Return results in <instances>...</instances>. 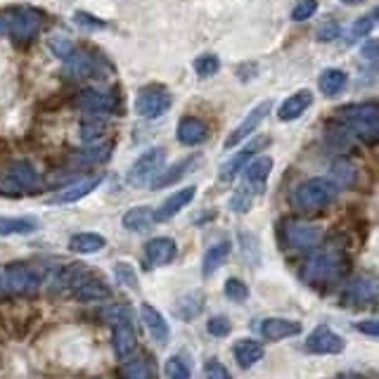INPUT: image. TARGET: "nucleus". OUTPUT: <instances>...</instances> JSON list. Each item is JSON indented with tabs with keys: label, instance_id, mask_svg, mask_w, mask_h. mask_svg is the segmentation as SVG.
<instances>
[{
	"label": "nucleus",
	"instance_id": "obj_55",
	"mask_svg": "<svg viewBox=\"0 0 379 379\" xmlns=\"http://www.w3.org/2000/svg\"><path fill=\"white\" fill-rule=\"evenodd\" d=\"M337 379H365L363 375H339Z\"/></svg>",
	"mask_w": 379,
	"mask_h": 379
},
{
	"label": "nucleus",
	"instance_id": "obj_54",
	"mask_svg": "<svg viewBox=\"0 0 379 379\" xmlns=\"http://www.w3.org/2000/svg\"><path fill=\"white\" fill-rule=\"evenodd\" d=\"M0 36H7V19L3 12H0Z\"/></svg>",
	"mask_w": 379,
	"mask_h": 379
},
{
	"label": "nucleus",
	"instance_id": "obj_30",
	"mask_svg": "<svg viewBox=\"0 0 379 379\" xmlns=\"http://www.w3.org/2000/svg\"><path fill=\"white\" fill-rule=\"evenodd\" d=\"M107 247V240L100 233H79L69 240L71 254H95Z\"/></svg>",
	"mask_w": 379,
	"mask_h": 379
},
{
	"label": "nucleus",
	"instance_id": "obj_33",
	"mask_svg": "<svg viewBox=\"0 0 379 379\" xmlns=\"http://www.w3.org/2000/svg\"><path fill=\"white\" fill-rule=\"evenodd\" d=\"M121 379H157V370L150 358H136L121 365Z\"/></svg>",
	"mask_w": 379,
	"mask_h": 379
},
{
	"label": "nucleus",
	"instance_id": "obj_37",
	"mask_svg": "<svg viewBox=\"0 0 379 379\" xmlns=\"http://www.w3.org/2000/svg\"><path fill=\"white\" fill-rule=\"evenodd\" d=\"M237 237H240L242 256L247 258V263H251V266L261 263V244H258V237L254 233H249V230H240Z\"/></svg>",
	"mask_w": 379,
	"mask_h": 379
},
{
	"label": "nucleus",
	"instance_id": "obj_5",
	"mask_svg": "<svg viewBox=\"0 0 379 379\" xmlns=\"http://www.w3.org/2000/svg\"><path fill=\"white\" fill-rule=\"evenodd\" d=\"M334 197H337V185L330 178H308L294 190L292 202L301 211H315L332 204Z\"/></svg>",
	"mask_w": 379,
	"mask_h": 379
},
{
	"label": "nucleus",
	"instance_id": "obj_18",
	"mask_svg": "<svg viewBox=\"0 0 379 379\" xmlns=\"http://www.w3.org/2000/svg\"><path fill=\"white\" fill-rule=\"evenodd\" d=\"M204 306H206V294H204V289H192V292H185L181 299L176 301L173 313H176L178 320L192 323L195 318L202 315Z\"/></svg>",
	"mask_w": 379,
	"mask_h": 379
},
{
	"label": "nucleus",
	"instance_id": "obj_27",
	"mask_svg": "<svg viewBox=\"0 0 379 379\" xmlns=\"http://www.w3.org/2000/svg\"><path fill=\"white\" fill-rule=\"evenodd\" d=\"M111 346H114L116 358H128L138 348V332L133 325L114 327V337H111Z\"/></svg>",
	"mask_w": 379,
	"mask_h": 379
},
{
	"label": "nucleus",
	"instance_id": "obj_25",
	"mask_svg": "<svg viewBox=\"0 0 379 379\" xmlns=\"http://www.w3.org/2000/svg\"><path fill=\"white\" fill-rule=\"evenodd\" d=\"M310 102H313V93L310 91H296L294 95H289V98L278 107V118L280 121H296V118H299L303 111L310 107Z\"/></svg>",
	"mask_w": 379,
	"mask_h": 379
},
{
	"label": "nucleus",
	"instance_id": "obj_39",
	"mask_svg": "<svg viewBox=\"0 0 379 379\" xmlns=\"http://www.w3.org/2000/svg\"><path fill=\"white\" fill-rule=\"evenodd\" d=\"M114 278H116V282L118 285H123V287H128V289H140V282H138V273H136V268H133L131 263H123V261H118V263H114Z\"/></svg>",
	"mask_w": 379,
	"mask_h": 379
},
{
	"label": "nucleus",
	"instance_id": "obj_19",
	"mask_svg": "<svg viewBox=\"0 0 379 379\" xmlns=\"http://www.w3.org/2000/svg\"><path fill=\"white\" fill-rule=\"evenodd\" d=\"M263 339L268 341H282V339H292L299 337L303 332V327L296 320H285V318H266V320L258 325Z\"/></svg>",
	"mask_w": 379,
	"mask_h": 379
},
{
	"label": "nucleus",
	"instance_id": "obj_22",
	"mask_svg": "<svg viewBox=\"0 0 379 379\" xmlns=\"http://www.w3.org/2000/svg\"><path fill=\"white\" fill-rule=\"evenodd\" d=\"M199 161H202V157H199V154H195V157H185V159H181L178 163H173V166H168L166 171H161V173L154 176L152 183H150V188H152V190L168 188V185H173V183L181 181V178L188 173L190 168H195Z\"/></svg>",
	"mask_w": 379,
	"mask_h": 379
},
{
	"label": "nucleus",
	"instance_id": "obj_11",
	"mask_svg": "<svg viewBox=\"0 0 379 379\" xmlns=\"http://www.w3.org/2000/svg\"><path fill=\"white\" fill-rule=\"evenodd\" d=\"M308 353L313 355H339L344 353L346 348V341L339 337L337 332L332 330V327L327 325H318L313 332L306 337V344H303Z\"/></svg>",
	"mask_w": 379,
	"mask_h": 379
},
{
	"label": "nucleus",
	"instance_id": "obj_2",
	"mask_svg": "<svg viewBox=\"0 0 379 379\" xmlns=\"http://www.w3.org/2000/svg\"><path fill=\"white\" fill-rule=\"evenodd\" d=\"M346 271V254L337 247H325L306 258L301 268V280L308 285H327Z\"/></svg>",
	"mask_w": 379,
	"mask_h": 379
},
{
	"label": "nucleus",
	"instance_id": "obj_53",
	"mask_svg": "<svg viewBox=\"0 0 379 379\" xmlns=\"http://www.w3.org/2000/svg\"><path fill=\"white\" fill-rule=\"evenodd\" d=\"M360 55L370 59V62H377V41H365L360 48Z\"/></svg>",
	"mask_w": 379,
	"mask_h": 379
},
{
	"label": "nucleus",
	"instance_id": "obj_36",
	"mask_svg": "<svg viewBox=\"0 0 379 379\" xmlns=\"http://www.w3.org/2000/svg\"><path fill=\"white\" fill-rule=\"evenodd\" d=\"M66 69H69V74L74 79H84V76H91V74H95L98 64H95V59L91 55L79 53V50H76V53L66 59Z\"/></svg>",
	"mask_w": 379,
	"mask_h": 379
},
{
	"label": "nucleus",
	"instance_id": "obj_13",
	"mask_svg": "<svg viewBox=\"0 0 379 379\" xmlns=\"http://www.w3.org/2000/svg\"><path fill=\"white\" fill-rule=\"evenodd\" d=\"M268 143H271V138H268V136L251 138V140H249V145H244L242 150L235 154V157H230L226 163H223L221 171H218V178H221L223 183H230V181H233V178H235L237 173H240V171H242L244 166H247V163H249L251 159H254L256 154L261 152Z\"/></svg>",
	"mask_w": 379,
	"mask_h": 379
},
{
	"label": "nucleus",
	"instance_id": "obj_45",
	"mask_svg": "<svg viewBox=\"0 0 379 379\" xmlns=\"http://www.w3.org/2000/svg\"><path fill=\"white\" fill-rule=\"evenodd\" d=\"M74 21H76L79 26L84 29H91V31H102V29H107V21L100 19V17H93L91 12H74Z\"/></svg>",
	"mask_w": 379,
	"mask_h": 379
},
{
	"label": "nucleus",
	"instance_id": "obj_49",
	"mask_svg": "<svg viewBox=\"0 0 379 379\" xmlns=\"http://www.w3.org/2000/svg\"><path fill=\"white\" fill-rule=\"evenodd\" d=\"M204 377L206 379H233L228 373V368L221 360H206L204 365Z\"/></svg>",
	"mask_w": 379,
	"mask_h": 379
},
{
	"label": "nucleus",
	"instance_id": "obj_3",
	"mask_svg": "<svg viewBox=\"0 0 379 379\" xmlns=\"http://www.w3.org/2000/svg\"><path fill=\"white\" fill-rule=\"evenodd\" d=\"M339 121L346 126L348 133L358 136L368 143H375L379 133V107L377 102H363V105H348L337 111Z\"/></svg>",
	"mask_w": 379,
	"mask_h": 379
},
{
	"label": "nucleus",
	"instance_id": "obj_42",
	"mask_svg": "<svg viewBox=\"0 0 379 379\" xmlns=\"http://www.w3.org/2000/svg\"><path fill=\"white\" fill-rule=\"evenodd\" d=\"M206 332H209L211 337L223 339L233 332V323H230L228 315H211L209 320H206Z\"/></svg>",
	"mask_w": 379,
	"mask_h": 379
},
{
	"label": "nucleus",
	"instance_id": "obj_23",
	"mask_svg": "<svg viewBox=\"0 0 379 379\" xmlns=\"http://www.w3.org/2000/svg\"><path fill=\"white\" fill-rule=\"evenodd\" d=\"M140 318H143L150 337L157 341L159 346L166 344L168 341V323H166V318H163L159 310L152 306V303H143V306H140Z\"/></svg>",
	"mask_w": 379,
	"mask_h": 379
},
{
	"label": "nucleus",
	"instance_id": "obj_1",
	"mask_svg": "<svg viewBox=\"0 0 379 379\" xmlns=\"http://www.w3.org/2000/svg\"><path fill=\"white\" fill-rule=\"evenodd\" d=\"M59 285L66 287L69 292L81 301H105L111 296V289L105 280L100 278V273H93L91 268L81 263L66 266L59 273Z\"/></svg>",
	"mask_w": 379,
	"mask_h": 379
},
{
	"label": "nucleus",
	"instance_id": "obj_9",
	"mask_svg": "<svg viewBox=\"0 0 379 379\" xmlns=\"http://www.w3.org/2000/svg\"><path fill=\"white\" fill-rule=\"evenodd\" d=\"M171 93L161 86H145L136 95V111L143 118H159L171 109Z\"/></svg>",
	"mask_w": 379,
	"mask_h": 379
},
{
	"label": "nucleus",
	"instance_id": "obj_26",
	"mask_svg": "<svg viewBox=\"0 0 379 379\" xmlns=\"http://www.w3.org/2000/svg\"><path fill=\"white\" fill-rule=\"evenodd\" d=\"M273 173V159L271 157H256L244 168V183L251 185L254 190L261 192L268 183V176Z\"/></svg>",
	"mask_w": 379,
	"mask_h": 379
},
{
	"label": "nucleus",
	"instance_id": "obj_17",
	"mask_svg": "<svg viewBox=\"0 0 379 379\" xmlns=\"http://www.w3.org/2000/svg\"><path fill=\"white\" fill-rule=\"evenodd\" d=\"M178 256V247L171 237H154L145 244V258L147 263L159 268V266H168L173 263Z\"/></svg>",
	"mask_w": 379,
	"mask_h": 379
},
{
	"label": "nucleus",
	"instance_id": "obj_31",
	"mask_svg": "<svg viewBox=\"0 0 379 379\" xmlns=\"http://www.w3.org/2000/svg\"><path fill=\"white\" fill-rule=\"evenodd\" d=\"M154 223V211L150 206H133L123 213L121 218V226L126 230H131V233H143Z\"/></svg>",
	"mask_w": 379,
	"mask_h": 379
},
{
	"label": "nucleus",
	"instance_id": "obj_16",
	"mask_svg": "<svg viewBox=\"0 0 379 379\" xmlns=\"http://www.w3.org/2000/svg\"><path fill=\"white\" fill-rule=\"evenodd\" d=\"M102 183V176H86V178H79L76 183L69 185V188L59 190L57 195L50 199V204H74L79 202V199H84L91 195L93 190H98Z\"/></svg>",
	"mask_w": 379,
	"mask_h": 379
},
{
	"label": "nucleus",
	"instance_id": "obj_15",
	"mask_svg": "<svg viewBox=\"0 0 379 379\" xmlns=\"http://www.w3.org/2000/svg\"><path fill=\"white\" fill-rule=\"evenodd\" d=\"M377 299V282L373 278H358L353 282H348V287L344 289V303L346 306H370Z\"/></svg>",
	"mask_w": 379,
	"mask_h": 379
},
{
	"label": "nucleus",
	"instance_id": "obj_35",
	"mask_svg": "<svg viewBox=\"0 0 379 379\" xmlns=\"http://www.w3.org/2000/svg\"><path fill=\"white\" fill-rule=\"evenodd\" d=\"M330 181L337 185V188H348V185L355 183V176H358V171L348 159H337L332 163V171H330Z\"/></svg>",
	"mask_w": 379,
	"mask_h": 379
},
{
	"label": "nucleus",
	"instance_id": "obj_7",
	"mask_svg": "<svg viewBox=\"0 0 379 379\" xmlns=\"http://www.w3.org/2000/svg\"><path fill=\"white\" fill-rule=\"evenodd\" d=\"M39 185V173L29 161H14L10 163L3 176H0V195L5 197H21L26 192L36 190Z\"/></svg>",
	"mask_w": 379,
	"mask_h": 379
},
{
	"label": "nucleus",
	"instance_id": "obj_14",
	"mask_svg": "<svg viewBox=\"0 0 379 379\" xmlns=\"http://www.w3.org/2000/svg\"><path fill=\"white\" fill-rule=\"evenodd\" d=\"M197 195V188L195 185H188V188L173 192L168 199H163L159 204V209L154 211V223H166V221H173V216H178L185 206H188L192 199Z\"/></svg>",
	"mask_w": 379,
	"mask_h": 379
},
{
	"label": "nucleus",
	"instance_id": "obj_6",
	"mask_svg": "<svg viewBox=\"0 0 379 379\" xmlns=\"http://www.w3.org/2000/svg\"><path fill=\"white\" fill-rule=\"evenodd\" d=\"M5 19H7V36L17 43H29L36 39V34L41 31L43 26V12L36 10V7H10L5 10Z\"/></svg>",
	"mask_w": 379,
	"mask_h": 379
},
{
	"label": "nucleus",
	"instance_id": "obj_51",
	"mask_svg": "<svg viewBox=\"0 0 379 379\" xmlns=\"http://www.w3.org/2000/svg\"><path fill=\"white\" fill-rule=\"evenodd\" d=\"M109 154H111V143H102L98 147H93V150H88L84 157H86V161L95 163V161H107Z\"/></svg>",
	"mask_w": 379,
	"mask_h": 379
},
{
	"label": "nucleus",
	"instance_id": "obj_44",
	"mask_svg": "<svg viewBox=\"0 0 379 379\" xmlns=\"http://www.w3.org/2000/svg\"><path fill=\"white\" fill-rule=\"evenodd\" d=\"M48 46H50V50H53V53L59 59H62V62H66V59L76 53V46H74V43L66 39V36H53V39L48 41Z\"/></svg>",
	"mask_w": 379,
	"mask_h": 379
},
{
	"label": "nucleus",
	"instance_id": "obj_56",
	"mask_svg": "<svg viewBox=\"0 0 379 379\" xmlns=\"http://www.w3.org/2000/svg\"><path fill=\"white\" fill-rule=\"evenodd\" d=\"M341 3H346V5H355V3H363V0H341Z\"/></svg>",
	"mask_w": 379,
	"mask_h": 379
},
{
	"label": "nucleus",
	"instance_id": "obj_21",
	"mask_svg": "<svg viewBox=\"0 0 379 379\" xmlns=\"http://www.w3.org/2000/svg\"><path fill=\"white\" fill-rule=\"evenodd\" d=\"M178 143L181 145H199L204 143L206 138H209V126H206L202 118L197 116H183L181 123H178Z\"/></svg>",
	"mask_w": 379,
	"mask_h": 379
},
{
	"label": "nucleus",
	"instance_id": "obj_8",
	"mask_svg": "<svg viewBox=\"0 0 379 379\" xmlns=\"http://www.w3.org/2000/svg\"><path fill=\"white\" fill-rule=\"evenodd\" d=\"M163 161H166V150H163V147H152V150L143 152L131 163L128 173H126V183H128L131 188H145V185L152 183V178L161 171Z\"/></svg>",
	"mask_w": 379,
	"mask_h": 379
},
{
	"label": "nucleus",
	"instance_id": "obj_46",
	"mask_svg": "<svg viewBox=\"0 0 379 379\" xmlns=\"http://www.w3.org/2000/svg\"><path fill=\"white\" fill-rule=\"evenodd\" d=\"M318 12V0H299L292 10V19L294 21H306Z\"/></svg>",
	"mask_w": 379,
	"mask_h": 379
},
{
	"label": "nucleus",
	"instance_id": "obj_43",
	"mask_svg": "<svg viewBox=\"0 0 379 379\" xmlns=\"http://www.w3.org/2000/svg\"><path fill=\"white\" fill-rule=\"evenodd\" d=\"M163 373H166L168 379H190L192 377L188 363H185L181 355H173V358H168L166 365H163Z\"/></svg>",
	"mask_w": 379,
	"mask_h": 379
},
{
	"label": "nucleus",
	"instance_id": "obj_38",
	"mask_svg": "<svg viewBox=\"0 0 379 379\" xmlns=\"http://www.w3.org/2000/svg\"><path fill=\"white\" fill-rule=\"evenodd\" d=\"M133 315H136V310H133L128 303H114V306L102 310V318H105V323H109L111 327L133 325Z\"/></svg>",
	"mask_w": 379,
	"mask_h": 379
},
{
	"label": "nucleus",
	"instance_id": "obj_34",
	"mask_svg": "<svg viewBox=\"0 0 379 379\" xmlns=\"http://www.w3.org/2000/svg\"><path fill=\"white\" fill-rule=\"evenodd\" d=\"M256 195H258V190H254V188H251V185H247V183H242L240 188L233 192V197H230L228 206H230V209H233L235 213H247L251 206H254Z\"/></svg>",
	"mask_w": 379,
	"mask_h": 379
},
{
	"label": "nucleus",
	"instance_id": "obj_48",
	"mask_svg": "<svg viewBox=\"0 0 379 379\" xmlns=\"http://www.w3.org/2000/svg\"><path fill=\"white\" fill-rule=\"evenodd\" d=\"M102 133H105V123H100L98 118H95V121L84 123V128H81V138H84V143H95V140L102 138Z\"/></svg>",
	"mask_w": 379,
	"mask_h": 379
},
{
	"label": "nucleus",
	"instance_id": "obj_32",
	"mask_svg": "<svg viewBox=\"0 0 379 379\" xmlns=\"http://www.w3.org/2000/svg\"><path fill=\"white\" fill-rule=\"evenodd\" d=\"M348 84V76L341 69H325L318 79V88L327 98H337L339 93H344V88Z\"/></svg>",
	"mask_w": 379,
	"mask_h": 379
},
{
	"label": "nucleus",
	"instance_id": "obj_10",
	"mask_svg": "<svg viewBox=\"0 0 379 379\" xmlns=\"http://www.w3.org/2000/svg\"><path fill=\"white\" fill-rule=\"evenodd\" d=\"M282 235H285V242L292 249H313L323 240V228L306 221H287L285 228H282Z\"/></svg>",
	"mask_w": 379,
	"mask_h": 379
},
{
	"label": "nucleus",
	"instance_id": "obj_20",
	"mask_svg": "<svg viewBox=\"0 0 379 379\" xmlns=\"http://www.w3.org/2000/svg\"><path fill=\"white\" fill-rule=\"evenodd\" d=\"M79 107L88 114H109L114 111V95L102 93L98 88H86L79 93Z\"/></svg>",
	"mask_w": 379,
	"mask_h": 379
},
{
	"label": "nucleus",
	"instance_id": "obj_40",
	"mask_svg": "<svg viewBox=\"0 0 379 379\" xmlns=\"http://www.w3.org/2000/svg\"><path fill=\"white\" fill-rule=\"evenodd\" d=\"M192 66H195L197 76L209 79V76H213V74H218V69H221V59H218V55L204 53V55H199L195 62H192Z\"/></svg>",
	"mask_w": 379,
	"mask_h": 379
},
{
	"label": "nucleus",
	"instance_id": "obj_24",
	"mask_svg": "<svg viewBox=\"0 0 379 379\" xmlns=\"http://www.w3.org/2000/svg\"><path fill=\"white\" fill-rule=\"evenodd\" d=\"M263 353H266V348L261 341H256V339H240V341H235V346H233L235 363L242 370L254 368L256 363L263 358Z\"/></svg>",
	"mask_w": 379,
	"mask_h": 379
},
{
	"label": "nucleus",
	"instance_id": "obj_29",
	"mask_svg": "<svg viewBox=\"0 0 379 379\" xmlns=\"http://www.w3.org/2000/svg\"><path fill=\"white\" fill-rule=\"evenodd\" d=\"M41 228L34 216H0V237L10 235H31Z\"/></svg>",
	"mask_w": 379,
	"mask_h": 379
},
{
	"label": "nucleus",
	"instance_id": "obj_50",
	"mask_svg": "<svg viewBox=\"0 0 379 379\" xmlns=\"http://www.w3.org/2000/svg\"><path fill=\"white\" fill-rule=\"evenodd\" d=\"M375 19H377V12L373 10V12L368 14V17H360L358 21H355V26H353V36H355V39H363V36H368L370 29L375 26Z\"/></svg>",
	"mask_w": 379,
	"mask_h": 379
},
{
	"label": "nucleus",
	"instance_id": "obj_12",
	"mask_svg": "<svg viewBox=\"0 0 379 379\" xmlns=\"http://www.w3.org/2000/svg\"><path fill=\"white\" fill-rule=\"evenodd\" d=\"M271 109H273V102H271V100L258 102V105H256L254 109H251L247 116H244V121H242L240 126H237V128L226 138V143H223V147H226V150H230V147H237L240 143H244V140H247V138L254 136V131L263 123V118H268Z\"/></svg>",
	"mask_w": 379,
	"mask_h": 379
},
{
	"label": "nucleus",
	"instance_id": "obj_4",
	"mask_svg": "<svg viewBox=\"0 0 379 379\" xmlns=\"http://www.w3.org/2000/svg\"><path fill=\"white\" fill-rule=\"evenodd\" d=\"M46 278H48V273L39 263L14 261V263H7L3 268L5 292H12V294H36Z\"/></svg>",
	"mask_w": 379,
	"mask_h": 379
},
{
	"label": "nucleus",
	"instance_id": "obj_41",
	"mask_svg": "<svg viewBox=\"0 0 379 379\" xmlns=\"http://www.w3.org/2000/svg\"><path fill=\"white\" fill-rule=\"evenodd\" d=\"M223 292H226L228 299L235 303H244L249 299V287L244 285L240 278H228L226 282H223Z\"/></svg>",
	"mask_w": 379,
	"mask_h": 379
},
{
	"label": "nucleus",
	"instance_id": "obj_28",
	"mask_svg": "<svg viewBox=\"0 0 379 379\" xmlns=\"http://www.w3.org/2000/svg\"><path fill=\"white\" fill-rule=\"evenodd\" d=\"M228 258H230V242L228 240H221L216 244H211V247L204 251L202 275H204V278H211V275L216 273L221 266H226Z\"/></svg>",
	"mask_w": 379,
	"mask_h": 379
},
{
	"label": "nucleus",
	"instance_id": "obj_47",
	"mask_svg": "<svg viewBox=\"0 0 379 379\" xmlns=\"http://www.w3.org/2000/svg\"><path fill=\"white\" fill-rule=\"evenodd\" d=\"M339 34H341V29H339L337 21H323L315 31V39L320 43H332V41L339 39Z\"/></svg>",
	"mask_w": 379,
	"mask_h": 379
},
{
	"label": "nucleus",
	"instance_id": "obj_52",
	"mask_svg": "<svg viewBox=\"0 0 379 379\" xmlns=\"http://www.w3.org/2000/svg\"><path fill=\"white\" fill-rule=\"evenodd\" d=\"M355 330L363 332V334H368V337H373V339L379 337V323L375 320V318H368V320L355 323Z\"/></svg>",
	"mask_w": 379,
	"mask_h": 379
}]
</instances>
